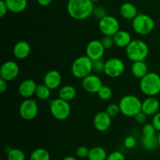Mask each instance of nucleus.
Here are the masks:
<instances>
[{
	"label": "nucleus",
	"instance_id": "obj_11",
	"mask_svg": "<svg viewBox=\"0 0 160 160\" xmlns=\"http://www.w3.org/2000/svg\"><path fill=\"white\" fill-rule=\"evenodd\" d=\"M20 73V67L16 62L8 60L2 65L0 68V78L6 81H13Z\"/></svg>",
	"mask_w": 160,
	"mask_h": 160
},
{
	"label": "nucleus",
	"instance_id": "obj_41",
	"mask_svg": "<svg viewBox=\"0 0 160 160\" xmlns=\"http://www.w3.org/2000/svg\"><path fill=\"white\" fill-rule=\"evenodd\" d=\"M7 82L6 80L2 79V78H0V92L2 94L4 93L6 90H7Z\"/></svg>",
	"mask_w": 160,
	"mask_h": 160
},
{
	"label": "nucleus",
	"instance_id": "obj_28",
	"mask_svg": "<svg viewBox=\"0 0 160 160\" xmlns=\"http://www.w3.org/2000/svg\"><path fill=\"white\" fill-rule=\"evenodd\" d=\"M7 160H26L25 153L19 148H13L6 154Z\"/></svg>",
	"mask_w": 160,
	"mask_h": 160
},
{
	"label": "nucleus",
	"instance_id": "obj_23",
	"mask_svg": "<svg viewBox=\"0 0 160 160\" xmlns=\"http://www.w3.org/2000/svg\"><path fill=\"white\" fill-rule=\"evenodd\" d=\"M76 95V88L73 85H70V84L62 86L59 91V98L67 102L72 101L73 98H75Z\"/></svg>",
	"mask_w": 160,
	"mask_h": 160
},
{
	"label": "nucleus",
	"instance_id": "obj_36",
	"mask_svg": "<svg viewBox=\"0 0 160 160\" xmlns=\"http://www.w3.org/2000/svg\"><path fill=\"white\" fill-rule=\"evenodd\" d=\"M136 144H137V141H136L135 138L131 135L125 138L124 141H123V145H124L125 148H127L128 149L134 148V147L136 146Z\"/></svg>",
	"mask_w": 160,
	"mask_h": 160
},
{
	"label": "nucleus",
	"instance_id": "obj_44",
	"mask_svg": "<svg viewBox=\"0 0 160 160\" xmlns=\"http://www.w3.org/2000/svg\"><path fill=\"white\" fill-rule=\"evenodd\" d=\"M62 160H78L77 158L73 157V156H66L65 158H63Z\"/></svg>",
	"mask_w": 160,
	"mask_h": 160
},
{
	"label": "nucleus",
	"instance_id": "obj_27",
	"mask_svg": "<svg viewBox=\"0 0 160 160\" xmlns=\"http://www.w3.org/2000/svg\"><path fill=\"white\" fill-rule=\"evenodd\" d=\"M35 95L39 100L42 101L48 100L51 96V89L47 87L45 84H38L36 89Z\"/></svg>",
	"mask_w": 160,
	"mask_h": 160
},
{
	"label": "nucleus",
	"instance_id": "obj_6",
	"mask_svg": "<svg viewBox=\"0 0 160 160\" xmlns=\"http://www.w3.org/2000/svg\"><path fill=\"white\" fill-rule=\"evenodd\" d=\"M132 28L134 32L140 35L150 34L155 28V21L150 16L144 13H138L132 20Z\"/></svg>",
	"mask_w": 160,
	"mask_h": 160
},
{
	"label": "nucleus",
	"instance_id": "obj_15",
	"mask_svg": "<svg viewBox=\"0 0 160 160\" xmlns=\"http://www.w3.org/2000/svg\"><path fill=\"white\" fill-rule=\"evenodd\" d=\"M38 84L34 80L26 79L20 82L18 86V92L23 98H30L35 95Z\"/></svg>",
	"mask_w": 160,
	"mask_h": 160
},
{
	"label": "nucleus",
	"instance_id": "obj_20",
	"mask_svg": "<svg viewBox=\"0 0 160 160\" xmlns=\"http://www.w3.org/2000/svg\"><path fill=\"white\" fill-rule=\"evenodd\" d=\"M120 15L126 20H134L139 13L137 7L131 2H125L120 8Z\"/></svg>",
	"mask_w": 160,
	"mask_h": 160
},
{
	"label": "nucleus",
	"instance_id": "obj_8",
	"mask_svg": "<svg viewBox=\"0 0 160 160\" xmlns=\"http://www.w3.org/2000/svg\"><path fill=\"white\" fill-rule=\"evenodd\" d=\"M19 113L22 119L31 120L37 117L38 113V106L37 102L31 98H26L19 106Z\"/></svg>",
	"mask_w": 160,
	"mask_h": 160
},
{
	"label": "nucleus",
	"instance_id": "obj_38",
	"mask_svg": "<svg viewBox=\"0 0 160 160\" xmlns=\"http://www.w3.org/2000/svg\"><path fill=\"white\" fill-rule=\"evenodd\" d=\"M146 114L144 113L143 112H138L134 118L136 123H139V124H144V123H145V122H146Z\"/></svg>",
	"mask_w": 160,
	"mask_h": 160
},
{
	"label": "nucleus",
	"instance_id": "obj_42",
	"mask_svg": "<svg viewBox=\"0 0 160 160\" xmlns=\"http://www.w3.org/2000/svg\"><path fill=\"white\" fill-rule=\"evenodd\" d=\"M52 0H37V2L41 6H48L51 4Z\"/></svg>",
	"mask_w": 160,
	"mask_h": 160
},
{
	"label": "nucleus",
	"instance_id": "obj_34",
	"mask_svg": "<svg viewBox=\"0 0 160 160\" xmlns=\"http://www.w3.org/2000/svg\"><path fill=\"white\" fill-rule=\"evenodd\" d=\"M101 42L102 45L104 46L105 49H109V48H111L114 45H115L113 37H112V36L104 35V37L102 38Z\"/></svg>",
	"mask_w": 160,
	"mask_h": 160
},
{
	"label": "nucleus",
	"instance_id": "obj_47",
	"mask_svg": "<svg viewBox=\"0 0 160 160\" xmlns=\"http://www.w3.org/2000/svg\"><path fill=\"white\" fill-rule=\"evenodd\" d=\"M0 1H6V0H0Z\"/></svg>",
	"mask_w": 160,
	"mask_h": 160
},
{
	"label": "nucleus",
	"instance_id": "obj_16",
	"mask_svg": "<svg viewBox=\"0 0 160 160\" xmlns=\"http://www.w3.org/2000/svg\"><path fill=\"white\" fill-rule=\"evenodd\" d=\"M159 101L155 96H148L142 104V112L147 116H154L159 112Z\"/></svg>",
	"mask_w": 160,
	"mask_h": 160
},
{
	"label": "nucleus",
	"instance_id": "obj_13",
	"mask_svg": "<svg viewBox=\"0 0 160 160\" xmlns=\"http://www.w3.org/2000/svg\"><path fill=\"white\" fill-rule=\"evenodd\" d=\"M103 85L101 78L95 74H92L87 76L82 79V87L84 91L90 94L98 93L99 89Z\"/></svg>",
	"mask_w": 160,
	"mask_h": 160
},
{
	"label": "nucleus",
	"instance_id": "obj_5",
	"mask_svg": "<svg viewBox=\"0 0 160 160\" xmlns=\"http://www.w3.org/2000/svg\"><path fill=\"white\" fill-rule=\"evenodd\" d=\"M93 71V61L87 56H82L74 59L71 66V73L78 79H84Z\"/></svg>",
	"mask_w": 160,
	"mask_h": 160
},
{
	"label": "nucleus",
	"instance_id": "obj_30",
	"mask_svg": "<svg viewBox=\"0 0 160 160\" xmlns=\"http://www.w3.org/2000/svg\"><path fill=\"white\" fill-rule=\"evenodd\" d=\"M92 15L94 16L95 18L100 20L108 15L107 9H106V8H105L104 6H96V7L94 8Z\"/></svg>",
	"mask_w": 160,
	"mask_h": 160
},
{
	"label": "nucleus",
	"instance_id": "obj_43",
	"mask_svg": "<svg viewBox=\"0 0 160 160\" xmlns=\"http://www.w3.org/2000/svg\"><path fill=\"white\" fill-rule=\"evenodd\" d=\"M12 149V148L11 146H9V145H8V146H6V147H5V152L6 153V154H7V153H9V152L11 151V150Z\"/></svg>",
	"mask_w": 160,
	"mask_h": 160
},
{
	"label": "nucleus",
	"instance_id": "obj_22",
	"mask_svg": "<svg viewBox=\"0 0 160 160\" xmlns=\"http://www.w3.org/2000/svg\"><path fill=\"white\" fill-rule=\"evenodd\" d=\"M5 2L9 11L15 13L23 12L28 6V0H6Z\"/></svg>",
	"mask_w": 160,
	"mask_h": 160
},
{
	"label": "nucleus",
	"instance_id": "obj_17",
	"mask_svg": "<svg viewBox=\"0 0 160 160\" xmlns=\"http://www.w3.org/2000/svg\"><path fill=\"white\" fill-rule=\"evenodd\" d=\"M44 84L51 90L58 88L62 82V76L60 73L56 70H49L44 77Z\"/></svg>",
	"mask_w": 160,
	"mask_h": 160
},
{
	"label": "nucleus",
	"instance_id": "obj_1",
	"mask_svg": "<svg viewBox=\"0 0 160 160\" xmlns=\"http://www.w3.org/2000/svg\"><path fill=\"white\" fill-rule=\"evenodd\" d=\"M94 2L91 0H69L67 9L69 15L77 20H83L92 15Z\"/></svg>",
	"mask_w": 160,
	"mask_h": 160
},
{
	"label": "nucleus",
	"instance_id": "obj_14",
	"mask_svg": "<svg viewBox=\"0 0 160 160\" xmlns=\"http://www.w3.org/2000/svg\"><path fill=\"white\" fill-rule=\"evenodd\" d=\"M93 124L97 131L104 132L110 128L112 124V117L106 111H100L94 117Z\"/></svg>",
	"mask_w": 160,
	"mask_h": 160
},
{
	"label": "nucleus",
	"instance_id": "obj_45",
	"mask_svg": "<svg viewBox=\"0 0 160 160\" xmlns=\"http://www.w3.org/2000/svg\"><path fill=\"white\" fill-rule=\"evenodd\" d=\"M158 139H159V147H160V132L158 134Z\"/></svg>",
	"mask_w": 160,
	"mask_h": 160
},
{
	"label": "nucleus",
	"instance_id": "obj_46",
	"mask_svg": "<svg viewBox=\"0 0 160 160\" xmlns=\"http://www.w3.org/2000/svg\"><path fill=\"white\" fill-rule=\"evenodd\" d=\"M91 1H92V2H96L100 1V0H91Z\"/></svg>",
	"mask_w": 160,
	"mask_h": 160
},
{
	"label": "nucleus",
	"instance_id": "obj_40",
	"mask_svg": "<svg viewBox=\"0 0 160 160\" xmlns=\"http://www.w3.org/2000/svg\"><path fill=\"white\" fill-rule=\"evenodd\" d=\"M9 11L8 9L7 6H6V3L5 1H0V17L2 18L6 14V12Z\"/></svg>",
	"mask_w": 160,
	"mask_h": 160
},
{
	"label": "nucleus",
	"instance_id": "obj_37",
	"mask_svg": "<svg viewBox=\"0 0 160 160\" xmlns=\"http://www.w3.org/2000/svg\"><path fill=\"white\" fill-rule=\"evenodd\" d=\"M106 160H126L124 155L119 151H114L109 153Z\"/></svg>",
	"mask_w": 160,
	"mask_h": 160
},
{
	"label": "nucleus",
	"instance_id": "obj_26",
	"mask_svg": "<svg viewBox=\"0 0 160 160\" xmlns=\"http://www.w3.org/2000/svg\"><path fill=\"white\" fill-rule=\"evenodd\" d=\"M51 156L49 152L43 148H38L34 149L31 153L29 160H50Z\"/></svg>",
	"mask_w": 160,
	"mask_h": 160
},
{
	"label": "nucleus",
	"instance_id": "obj_35",
	"mask_svg": "<svg viewBox=\"0 0 160 160\" xmlns=\"http://www.w3.org/2000/svg\"><path fill=\"white\" fill-rule=\"evenodd\" d=\"M89 150L87 147L85 146H80L77 148L76 150V156L79 159H86L88 157Z\"/></svg>",
	"mask_w": 160,
	"mask_h": 160
},
{
	"label": "nucleus",
	"instance_id": "obj_18",
	"mask_svg": "<svg viewBox=\"0 0 160 160\" xmlns=\"http://www.w3.org/2000/svg\"><path fill=\"white\" fill-rule=\"evenodd\" d=\"M31 52V47L26 41H20L15 44L12 49L14 56L17 59H24L29 56Z\"/></svg>",
	"mask_w": 160,
	"mask_h": 160
},
{
	"label": "nucleus",
	"instance_id": "obj_4",
	"mask_svg": "<svg viewBox=\"0 0 160 160\" xmlns=\"http://www.w3.org/2000/svg\"><path fill=\"white\" fill-rule=\"evenodd\" d=\"M125 50L128 58L132 62L144 61L149 52L148 45L140 39L131 41V43L125 48Z\"/></svg>",
	"mask_w": 160,
	"mask_h": 160
},
{
	"label": "nucleus",
	"instance_id": "obj_9",
	"mask_svg": "<svg viewBox=\"0 0 160 160\" xmlns=\"http://www.w3.org/2000/svg\"><path fill=\"white\" fill-rule=\"evenodd\" d=\"M125 70L124 62L118 58H111L105 63L104 73L111 78L121 76Z\"/></svg>",
	"mask_w": 160,
	"mask_h": 160
},
{
	"label": "nucleus",
	"instance_id": "obj_39",
	"mask_svg": "<svg viewBox=\"0 0 160 160\" xmlns=\"http://www.w3.org/2000/svg\"><path fill=\"white\" fill-rule=\"evenodd\" d=\"M152 123L155 127L156 131L160 132V112H158L157 113H156L153 116Z\"/></svg>",
	"mask_w": 160,
	"mask_h": 160
},
{
	"label": "nucleus",
	"instance_id": "obj_31",
	"mask_svg": "<svg viewBox=\"0 0 160 160\" xmlns=\"http://www.w3.org/2000/svg\"><path fill=\"white\" fill-rule=\"evenodd\" d=\"M106 112L111 117H115L118 115L120 112V106L119 104H116V103H112V104L109 105L106 108Z\"/></svg>",
	"mask_w": 160,
	"mask_h": 160
},
{
	"label": "nucleus",
	"instance_id": "obj_21",
	"mask_svg": "<svg viewBox=\"0 0 160 160\" xmlns=\"http://www.w3.org/2000/svg\"><path fill=\"white\" fill-rule=\"evenodd\" d=\"M131 70L132 74L135 78L142 79L148 73V66L145 63V61H136L133 62L131 65Z\"/></svg>",
	"mask_w": 160,
	"mask_h": 160
},
{
	"label": "nucleus",
	"instance_id": "obj_24",
	"mask_svg": "<svg viewBox=\"0 0 160 160\" xmlns=\"http://www.w3.org/2000/svg\"><path fill=\"white\" fill-rule=\"evenodd\" d=\"M107 156V152L104 148L100 146H95L89 150L88 159V160H106Z\"/></svg>",
	"mask_w": 160,
	"mask_h": 160
},
{
	"label": "nucleus",
	"instance_id": "obj_33",
	"mask_svg": "<svg viewBox=\"0 0 160 160\" xmlns=\"http://www.w3.org/2000/svg\"><path fill=\"white\" fill-rule=\"evenodd\" d=\"M105 63L106 62H103L102 59L93 61V71L98 73H104Z\"/></svg>",
	"mask_w": 160,
	"mask_h": 160
},
{
	"label": "nucleus",
	"instance_id": "obj_2",
	"mask_svg": "<svg viewBox=\"0 0 160 160\" xmlns=\"http://www.w3.org/2000/svg\"><path fill=\"white\" fill-rule=\"evenodd\" d=\"M140 90L146 96H156L160 93V75L148 72L140 80Z\"/></svg>",
	"mask_w": 160,
	"mask_h": 160
},
{
	"label": "nucleus",
	"instance_id": "obj_10",
	"mask_svg": "<svg viewBox=\"0 0 160 160\" xmlns=\"http://www.w3.org/2000/svg\"><path fill=\"white\" fill-rule=\"evenodd\" d=\"M98 28L104 35L113 36L117 31H120V23L116 17L107 15L99 20Z\"/></svg>",
	"mask_w": 160,
	"mask_h": 160
},
{
	"label": "nucleus",
	"instance_id": "obj_25",
	"mask_svg": "<svg viewBox=\"0 0 160 160\" xmlns=\"http://www.w3.org/2000/svg\"><path fill=\"white\" fill-rule=\"evenodd\" d=\"M142 145L145 149L152 151L159 146L158 135L155 134L152 136H143L142 139Z\"/></svg>",
	"mask_w": 160,
	"mask_h": 160
},
{
	"label": "nucleus",
	"instance_id": "obj_29",
	"mask_svg": "<svg viewBox=\"0 0 160 160\" xmlns=\"http://www.w3.org/2000/svg\"><path fill=\"white\" fill-rule=\"evenodd\" d=\"M98 98L102 100H109L112 96V91L109 86L102 85L97 93Z\"/></svg>",
	"mask_w": 160,
	"mask_h": 160
},
{
	"label": "nucleus",
	"instance_id": "obj_19",
	"mask_svg": "<svg viewBox=\"0 0 160 160\" xmlns=\"http://www.w3.org/2000/svg\"><path fill=\"white\" fill-rule=\"evenodd\" d=\"M112 37L115 45L120 48H126L132 41L131 34L128 31L123 30H120L117 31Z\"/></svg>",
	"mask_w": 160,
	"mask_h": 160
},
{
	"label": "nucleus",
	"instance_id": "obj_7",
	"mask_svg": "<svg viewBox=\"0 0 160 160\" xmlns=\"http://www.w3.org/2000/svg\"><path fill=\"white\" fill-rule=\"evenodd\" d=\"M49 109L52 116L58 120H65L71 113V107L69 102L58 98L49 102Z\"/></svg>",
	"mask_w": 160,
	"mask_h": 160
},
{
	"label": "nucleus",
	"instance_id": "obj_12",
	"mask_svg": "<svg viewBox=\"0 0 160 160\" xmlns=\"http://www.w3.org/2000/svg\"><path fill=\"white\" fill-rule=\"evenodd\" d=\"M105 48L101 41L92 40L88 43L86 46V56L90 58L92 61L102 59L105 53Z\"/></svg>",
	"mask_w": 160,
	"mask_h": 160
},
{
	"label": "nucleus",
	"instance_id": "obj_32",
	"mask_svg": "<svg viewBox=\"0 0 160 160\" xmlns=\"http://www.w3.org/2000/svg\"><path fill=\"white\" fill-rule=\"evenodd\" d=\"M156 130L152 123H146L143 126L142 128V134L143 136H152L155 135L156 132Z\"/></svg>",
	"mask_w": 160,
	"mask_h": 160
},
{
	"label": "nucleus",
	"instance_id": "obj_3",
	"mask_svg": "<svg viewBox=\"0 0 160 160\" xmlns=\"http://www.w3.org/2000/svg\"><path fill=\"white\" fill-rule=\"evenodd\" d=\"M142 104L138 97L134 95H127L122 97L119 102L120 112L128 117H134L142 112Z\"/></svg>",
	"mask_w": 160,
	"mask_h": 160
}]
</instances>
